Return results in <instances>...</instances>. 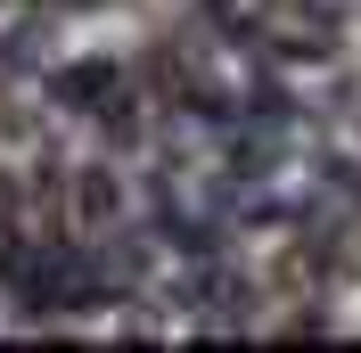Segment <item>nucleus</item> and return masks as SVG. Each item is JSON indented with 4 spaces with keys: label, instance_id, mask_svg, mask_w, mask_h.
Segmentation results:
<instances>
[{
    "label": "nucleus",
    "instance_id": "obj_1",
    "mask_svg": "<svg viewBox=\"0 0 361 353\" xmlns=\"http://www.w3.org/2000/svg\"><path fill=\"white\" fill-rule=\"evenodd\" d=\"M74 205H82V222H107L115 214V181L107 173H82L74 181Z\"/></svg>",
    "mask_w": 361,
    "mask_h": 353
},
{
    "label": "nucleus",
    "instance_id": "obj_2",
    "mask_svg": "<svg viewBox=\"0 0 361 353\" xmlns=\"http://www.w3.org/2000/svg\"><path fill=\"white\" fill-rule=\"evenodd\" d=\"M58 90H66V99H99L107 74H99V66H74V74H58Z\"/></svg>",
    "mask_w": 361,
    "mask_h": 353
}]
</instances>
